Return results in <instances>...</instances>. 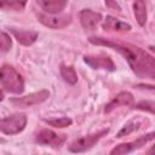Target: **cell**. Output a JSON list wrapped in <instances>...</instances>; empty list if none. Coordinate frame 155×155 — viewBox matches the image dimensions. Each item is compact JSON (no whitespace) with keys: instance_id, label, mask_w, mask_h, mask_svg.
Instances as JSON below:
<instances>
[{"instance_id":"9c48e42d","label":"cell","mask_w":155,"mask_h":155,"mask_svg":"<svg viewBox=\"0 0 155 155\" xmlns=\"http://www.w3.org/2000/svg\"><path fill=\"white\" fill-rule=\"evenodd\" d=\"M84 62L92 69H104L109 71L115 70V64L113 59L105 54H86L84 56Z\"/></svg>"},{"instance_id":"e0dca14e","label":"cell","mask_w":155,"mask_h":155,"mask_svg":"<svg viewBox=\"0 0 155 155\" xmlns=\"http://www.w3.org/2000/svg\"><path fill=\"white\" fill-rule=\"evenodd\" d=\"M27 0H0V10L22 11L25 7Z\"/></svg>"},{"instance_id":"603a6c76","label":"cell","mask_w":155,"mask_h":155,"mask_svg":"<svg viewBox=\"0 0 155 155\" xmlns=\"http://www.w3.org/2000/svg\"><path fill=\"white\" fill-rule=\"evenodd\" d=\"M2 99H4V93H2V91L0 90V102H1Z\"/></svg>"},{"instance_id":"6da1fadb","label":"cell","mask_w":155,"mask_h":155,"mask_svg":"<svg viewBox=\"0 0 155 155\" xmlns=\"http://www.w3.org/2000/svg\"><path fill=\"white\" fill-rule=\"evenodd\" d=\"M88 41L93 45L98 46H108L114 48L115 51L120 52L125 59L128 62L133 73L140 78H149L154 79L155 76V59L151 54H149L143 48L128 44V42H120V41H111L104 38H96L91 36Z\"/></svg>"},{"instance_id":"30bf717a","label":"cell","mask_w":155,"mask_h":155,"mask_svg":"<svg viewBox=\"0 0 155 155\" xmlns=\"http://www.w3.org/2000/svg\"><path fill=\"white\" fill-rule=\"evenodd\" d=\"M101 21H102V15L98 12H94L90 8H84L80 11V22L84 29L86 30H94Z\"/></svg>"},{"instance_id":"8fae6325","label":"cell","mask_w":155,"mask_h":155,"mask_svg":"<svg viewBox=\"0 0 155 155\" xmlns=\"http://www.w3.org/2000/svg\"><path fill=\"white\" fill-rule=\"evenodd\" d=\"M133 103V96L132 93L127 92V91H122L120 93H117L104 108V113H110L114 109L119 108V107H124V105H131Z\"/></svg>"},{"instance_id":"52a82bcc","label":"cell","mask_w":155,"mask_h":155,"mask_svg":"<svg viewBox=\"0 0 155 155\" xmlns=\"http://www.w3.org/2000/svg\"><path fill=\"white\" fill-rule=\"evenodd\" d=\"M39 22H41L45 27L52 29H62L67 27L71 22L70 15H58V13H39L38 15Z\"/></svg>"},{"instance_id":"9a60e30c","label":"cell","mask_w":155,"mask_h":155,"mask_svg":"<svg viewBox=\"0 0 155 155\" xmlns=\"http://www.w3.org/2000/svg\"><path fill=\"white\" fill-rule=\"evenodd\" d=\"M133 13L140 27H144L148 19L147 12V0H134L133 2Z\"/></svg>"},{"instance_id":"7a4b0ae2","label":"cell","mask_w":155,"mask_h":155,"mask_svg":"<svg viewBox=\"0 0 155 155\" xmlns=\"http://www.w3.org/2000/svg\"><path fill=\"white\" fill-rule=\"evenodd\" d=\"M0 84L5 91L19 94L24 91V80L22 75L10 64H4L0 68Z\"/></svg>"},{"instance_id":"ba28073f","label":"cell","mask_w":155,"mask_h":155,"mask_svg":"<svg viewBox=\"0 0 155 155\" xmlns=\"http://www.w3.org/2000/svg\"><path fill=\"white\" fill-rule=\"evenodd\" d=\"M67 137L64 134L56 133L52 130L45 128L41 130L36 136V142L41 145H50L52 148H61L62 144L65 142Z\"/></svg>"},{"instance_id":"d6986e66","label":"cell","mask_w":155,"mask_h":155,"mask_svg":"<svg viewBox=\"0 0 155 155\" xmlns=\"http://www.w3.org/2000/svg\"><path fill=\"white\" fill-rule=\"evenodd\" d=\"M11 47H12V40L10 35L0 30V53H5L10 51Z\"/></svg>"},{"instance_id":"4fadbf2b","label":"cell","mask_w":155,"mask_h":155,"mask_svg":"<svg viewBox=\"0 0 155 155\" xmlns=\"http://www.w3.org/2000/svg\"><path fill=\"white\" fill-rule=\"evenodd\" d=\"M38 4L47 13H58L67 6L68 0H36Z\"/></svg>"},{"instance_id":"7402d4cb","label":"cell","mask_w":155,"mask_h":155,"mask_svg":"<svg viewBox=\"0 0 155 155\" xmlns=\"http://www.w3.org/2000/svg\"><path fill=\"white\" fill-rule=\"evenodd\" d=\"M105 1V5L109 10L111 11H116V12H121V7L120 5L116 2V0H104Z\"/></svg>"},{"instance_id":"44dd1931","label":"cell","mask_w":155,"mask_h":155,"mask_svg":"<svg viewBox=\"0 0 155 155\" xmlns=\"http://www.w3.org/2000/svg\"><path fill=\"white\" fill-rule=\"evenodd\" d=\"M134 109H139V110H144L148 111L150 114H154V103L150 101H142L139 103H137L134 107Z\"/></svg>"},{"instance_id":"2e32d148","label":"cell","mask_w":155,"mask_h":155,"mask_svg":"<svg viewBox=\"0 0 155 155\" xmlns=\"http://www.w3.org/2000/svg\"><path fill=\"white\" fill-rule=\"evenodd\" d=\"M61 76L63 78V80L70 85H75L78 82V74L75 71V68L73 65H65L62 64L61 65Z\"/></svg>"},{"instance_id":"277c9868","label":"cell","mask_w":155,"mask_h":155,"mask_svg":"<svg viewBox=\"0 0 155 155\" xmlns=\"http://www.w3.org/2000/svg\"><path fill=\"white\" fill-rule=\"evenodd\" d=\"M108 132H109V130L107 128V130H102V131H98L96 133H92V134H88V136H84L81 138H78V139H75L69 145V151H71V153H84V151L91 149Z\"/></svg>"},{"instance_id":"3957f363","label":"cell","mask_w":155,"mask_h":155,"mask_svg":"<svg viewBox=\"0 0 155 155\" xmlns=\"http://www.w3.org/2000/svg\"><path fill=\"white\" fill-rule=\"evenodd\" d=\"M27 126V116L21 113H16L11 116L0 119V131L7 136H13L22 132Z\"/></svg>"},{"instance_id":"5bb4252c","label":"cell","mask_w":155,"mask_h":155,"mask_svg":"<svg viewBox=\"0 0 155 155\" xmlns=\"http://www.w3.org/2000/svg\"><path fill=\"white\" fill-rule=\"evenodd\" d=\"M102 28L104 30H116V31H130L131 30V25L128 23L121 22V21H119L117 18H115L113 16H107L105 17Z\"/></svg>"},{"instance_id":"ac0fdd59","label":"cell","mask_w":155,"mask_h":155,"mask_svg":"<svg viewBox=\"0 0 155 155\" xmlns=\"http://www.w3.org/2000/svg\"><path fill=\"white\" fill-rule=\"evenodd\" d=\"M45 122L57 128H64V127L70 126L73 124V120L70 117H59V119H53V120H45Z\"/></svg>"},{"instance_id":"8992f818","label":"cell","mask_w":155,"mask_h":155,"mask_svg":"<svg viewBox=\"0 0 155 155\" xmlns=\"http://www.w3.org/2000/svg\"><path fill=\"white\" fill-rule=\"evenodd\" d=\"M155 137V133L154 132H150L148 134H144L139 138H137L136 140H132V142H128V143H122V144H119L116 145L114 149L110 150V155H124V154H128L136 149H139L142 148L143 145H145L148 142L153 140Z\"/></svg>"},{"instance_id":"5b68a950","label":"cell","mask_w":155,"mask_h":155,"mask_svg":"<svg viewBox=\"0 0 155 155\" xmlns=\"http://www.w3.org/2000/svg\"><path fill=\"white\" fill-rule=\"evenodd\" d=\"M48 97H50V91H47V90H40L38 92H33V93H29V94L23 96V97L11 98L10 102L12 104H15L16 107L28 108V107H34V105L41 104Z\"/></svg>"},{"instance_id":"ffe728a7","label":"cell","mask_w":155,"mask_h":155,"mask_svg":"<svg viewBox=\"0 0 155 155\" xmlns=\"http://www.w3.org/2000/svg\"><path fill=\"white\" fill-rule=\"evenodd\" d=\"M139 126H140V124H139V122H131V124L125 125V126H124V127L117 132L116 138H121V137H124V136H128L130 133H132V132L137 131V130L139 128Z\"/></svg>"},{"instance_id":"7c38bea8","label":"cell","mask_w":155,"mask_h":155,"mask_svg":"<svg viewBox=\"0 0 155 155\" xmlns=\"http://www.w3.org/2000/svg\"><path fill=\"white\" fill-rule=\"evenodd\" d=\"M10 31L15 36V39L23 46H30L33 45L38 39V33L33 30H22L16 28H10Z\"/></svg>"}]
</instances>
